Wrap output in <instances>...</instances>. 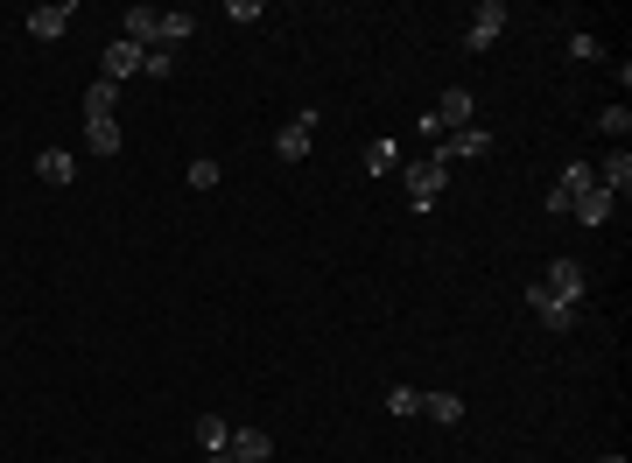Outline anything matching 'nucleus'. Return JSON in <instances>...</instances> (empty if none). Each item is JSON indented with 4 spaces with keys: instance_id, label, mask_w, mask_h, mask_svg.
Masks as SVG:
<instances>
[{
    "instance_id": "a878e982",
    "label": "nucleus",
    "mask_w": 632,
    "mask_h": 463,
    "mask_svg": "<svg viewBox=\"0 0 632 463\" xmlns=\"http://www.w3.org/2000/svg\"><path fill=\"white\" fill-rule=\"evenodd\" d=\"M387 407H394V414H422V393H415V386H394Z\"/></svg>"
},
{
    "instance_id": "f257e3e1",
    "label": "nucleus",
    "mask_w": 632,
    "mask_h": 463,
    "mask_svg": "<svg viewBox=\"0 0 632 463\" xmlns=\"http://www.w3.org/2000/svg\"><path fill=\"white\" fill-rule=\"evenodd\" d=\"M401 183H408V204H415V211H436V197H443V183H450V162L429 148L422 162H401Z\"/></svg>"
},
{
    "instance_id": "6e6552de",
    "label": "nucleus",
    "mask_w": 632,
    "mask_h": 463,
    "mask_svg": "<svg viewBox=\"0 0 632 463\" xmlns=\"http://www.w3.org/2000/svg\"><path fill=\"white\" fill-rule=\"evenodd\" d=\"M71 15H78L71 0H57V8H29V36H36V43H57V36L71 29Z\"/></svg>"
},
{
    "instance_id": "4468645a",
    "label": "nucleus",
    "mask_w": 632,
    "mask_h": 463,
    "mask_svg": "<svg viewBox=\"0 0 632 463\" xmlns=\"http://www.w3.org/2000/svg\"><path fill=\"white\" fill-rule=\"evenodd\" d=\"M394 169H401V141H394V134L366 141V176H394Z\"/></svg>"
},
{
    "instance_id": "f8f14e48",
    "label": "nucleus",
    "mask_w": 632,
    "mask_h": 463,
    "mask_svg": "<svg viewBox=\"0 0 632 463\" xmlns=\"http://www.w3.org/2000/svg\"><path fill=\"white\" fill-rule=\"evenodd\" d=\"M36 176H43V183H57V190H64V183H71V176H78V155H71V148H43V155H36Z\"/></svg>"
},
{
    "instance_id": "f3484780",
    "label": "nucleus",
    "mask_w": 632,
    "mask_h": 463,
    "mask_svg": "<svg viewBox=\"0 0 632 463\" xmlns=\"http://www.w3.org/2000/svg\"><path fill=\"white\" fill-rule=\"evenodd\" d=\"M113 106H120V85L92 78V85H85V120H113Z\"/></svg>"
},
{
    "instance_id": "4be33fe9",
    "label": "nucleus",
    "mask_w": 632,
    "mask_h": 463,
    "mask_svg": "<svg viewBox=\"0 0 632 463\" xmlns=\"http://www.w3.org/2000/svg\"><path fill=\"white\" fill-rule=\"evenodd\" d=\"M183 36H197V15L169 8V15H162V50H169V43H183Z\"/></svg>"
},
{
    "instance_id": "cd10ccee",
    "label": "nucleus",
    "mask_w": 632,
    "mask_h": 463,
    "mask_svg": "<svg viewBox=\"0 0 632 463\" xmlns=\"http://www.w3.org/2000/svg\"><path fill=\"white\" fill-rule=\"evenodd\" d=\"M211 463H232V449H211Z\"/></svg>"
},
{
    "instance_id": "5701e85b",
    "label": "nucleus",
    "mask_w": 632,
    "mask_h": 463,
    "mask_svg": "<svg viewBox=\"0 0 632 463\" xmlns=\"http://www.w3.org/2000/svg\"><path fill=\"white\" fill-rule=\"evenodd\" d=\"M569 57H576V64H604V43H597L590 29H576V36H569Z\"/></svg>"
},
{
    "instance_id": "20e7f679",
    "label": "nucleus",
    "mask_w": 632,
    "mask_h": 463,
    "mask_svg": "<svg viewBox=\"0 0 632 463\" xmlns=\"http://www.w3.org/2000/svg\"><path fill=\"white\" fill-rule=\"evenodd\" d=\"M120 36H127L134 50H162V8H127Z\"/></svg>"
},
{
    "instance_id": "6ab92c4d",
    "label": "nucleus",
    "mask_w": 632,
    "mask_h": 463,
    "mask_svg": "<svg viewBox=\"0 0 632 463\" xmlns=\"http://www.w3.org/2000/svg\"><path fill=\"white\" fill-rule=\"evenodd\" d=\"M85 148L92 155H120V120H85Z\"/></svg>"
},
{
    "instance_id": "2eb2a0df",
    "label": "nucleus",
    "mask_w": 632,
    "mask_h": 463,
    "mask_svg": "<svg viewBox=\"0 0 632 463\" xmlns=\"http://www.w3.org/2000/svg\"><path fill=\"white\" fill-rule=\"evenodd\" d=\"M597 190H611V197H625V190H632V155H625V148H611V162L597 169Z\"/></svg>"
},
{
    "instance_id": "ddd939ff",
    "label": "nucleus",
    "mask_w": 632,
    "mask_h": 463,
    "mask_svg": "<svg viewBox=\"0 0 632 463\" xmlns=\"http://www.w3.org/2000/svg\"><path fill=\"white\" fill-rule=\"evenodd\" d=\"M541 288H548V295H562V302H569V309H576V295H583V267H576V260H555V267H548V281H541Z\"/></svg>"
},
{
    "instance_id": "412c9836",
    "label": "nucleus",
    "mask_w": 632,
    "mask_h": 463,
    "mask_svg": "<svg viewBox=\"0 0 632 463\" xmlns=\"http://www.w3.org/2000/svg\"><path fill=\"white\" fill-rule=\"evenodd\" d=\"M597 134H611V141L625 148V134H632V106H625V99H618V106H604V113H597Z\"/></svg>"
},
{
    "instance_id": "b1692460",
    "label": "nucleus",
    "mask_w": 632,
    "mask_h": 463,
    "mask_svg": "<svg viewBox=\"0 0 632 463\" xmlns=\"http://www.w3.org/2000/svg\"><path fill=\"white\" fill-rule=\"evenodd\" d=\"M183 183H190V190H218V162H211V155H197V162L183 169Z\"/></svg>"
},
{
    "instance_id": "1a4fd4ad",
    "label": "nucleus",
    "mask_w": 632,
    "mask_h": 463,
    "mask_svg": "<svg viewBox=\"0 0 632 463\" xmlns=\"http://www.w3.org/2000/svg\"><path fill=\"white\" fill-rule=\"evenodd\" d=\"M225 449H232V463H267V456H274V435H267V428H232Z\"/></svg>"
},
{
    "instance_id": "a211bd4d",
    "label": "nucleus",
    "mask_w": 632,
    "mask_h": 463,
    "mask_svg": "<svg viewBox=\"0 0 632 463\" xmlns=\"http://www.w3.org/2000/svg\"><path fill=\"white\" fill-rule=\"evenodd\" d=\"M190 435H197V449H204V456L232 442V428H225V414H197V421H190Z\"/></svg>"
},
{
    "instance_id": "bb28decb",
    "label": "nucleus",
    "mask_w": 632,
    "mask_h": 463,
    "mask_svg": "<svg viewBox=\"0 0 632 463\" xmlns=\"http://www.w3.org/2000/svg\"><path fill=\"white\" fill-rule=\"evenodd\" d=\"M141 71H148V78H169V71H176V57H169V50H148V57H141Z\"/></svg>"
},
{
    "instance_id": "9b49d317",
    "label": "nucleus",
    "mask_w": 632,
    "mask_h": 463,
    "mask_svg": "<svg viewBox=\"0 0 632 463\" xmlns=\"http://www.w3.org/2000/svg\"><path fill=\"white\" fill-rule=\"evenodd\" d=\"M471 113H478V99H471L464 85H450V92H443V106H436V120H443V134H450V127H471Z\"/></svg>"
},
{
    "instance_id": "39448f33",
    "label": "nucleus",
    "mask_w": 632,
    "mask_h": 463,
    "mask_svg": "<svg viewBox=\"0 0 632 463\" xmlns=\"http://www.w3.org/2000/svg\"><path fill=\"white\" fill-rule=\"evenodd\" d=\"M485 148H492V134H485V127H457V134H443V141H436V155H443V162H471V155H485Z\"/></svg>"
},
{
    "instance_id": "7ed1b4c3",
    "label": "nucleus",
    "mask_w": 632,
    "mask_h": 463,
    "mask_svg": "<svg viewBox=\"0 0 632 463\" xmlns=\"http://www.w3.org/2000/svg\"><path fill=\"white\" fill-rule=\"evenodd\" d=\"M309 134H316V106H302V113L274 134V155H281V162H302V155H309Z\"/></svg>"
},
{
    "instance_id": "393cba45",
    "label": "nucleus",
    "mask_w": 632,
    "mask_h": 463,
    "mask_svg": "<svg viewBox=\"0 0 632 463\" xmlns=\"http://www.w3.org/2000/svg\"><path fill=\"white\" fill-rule=\"evenodd\" d=\"M260 15H267L260 0H225V22H239V29H246V22H260Z\"/></svg>"
},
{
    "instance_id": "423d86ee",
    "label": "nucleus",
    "mask_w": 632,
    "mask_h": 463,
    "mask_svg": "<svg viewBox=\"0 0 632 463\" xmlns=\"http://www.w3.org/2000/svg\"><path fill=\"white\" fill-rule=\"evenodd\" d=\"M590 183H597V169H583V162H569V169H562V183L548 190V211L562 218V211H569V204H576V197H583Z\"/></svg>"
},
{
    "instance_id": "0eeeda50",
    "label": "nucleus",
    "mask_w": 632,
    "mask_h": 463,
    "mask_svg": "<svg viewBox=\"0 0 632 463\" xmlns=\"http://www.w3.org/2000/svg\"><path fill=\"white\" fill-rule=\"evenodd\" d=\"M527 309H534V316H541V323H548V330H576V309H569V302H562V295H548V288H541V281H534V288H527Z\"/></svg>"
},
{
    "instance_id": "dca6fc26",
    "label": "nucleus",
    "mask_w": 632,
    "mask_h": 463,
    "mask_svg": "<svg viewBox=\"0 0 632 463\" xmlns=\"http://www.w3.org/2000/svg\"><path fill=\"white\" fill-rule=\"evenodd\" d=\"M611 204H618V197H611V190H597V183H590V190H583V197H576V204H569V218H583V225H604V218H611Z\"/></svg>"
},
{
    "instance_id": "aec40b11",
    "label": "nucleus",
    "mask_w": 632,
    "mask_h": 463,
    "mask_svg": "<svg viewBox=\"0 0 632 463\" xmlns=\"http://www.w3.org/2000/svg\"><path fill=\"white\" fill-rule=\"evenodd\" d=\"M422 414L443 421V428H457V421H464V400H457V393H422Z\"/></svg>"
},
{
    "instance_id": "9d476101",
    "label": "nucleus",
    "mask_w": 632,
    "mask_h": 463,
    "mask_svg": "<svg viewBox=\"0 0 632 463\" xmlns=\"http://www.w3.org/2000/svg\"><path fill=\"white\" fill-rule=\"evenodd\" d=\"M141 57H148V50H134L127 36H120V43H106V85H120V78H134V71H141Z\"/></svg>"
},
{
    "instance_id": "c85d7f7f",
    "label": "nucleus",
    "mask_w": 632,
    "mask_h": 463,
    "mask_svg": "<svg viewBox=\"0 0 632 463\" xmlns=\"http://www.w3.org/2000/svg\"><path fill=\"white\" fill-rule=\"evenodd\" d=\"M597 463H625V456H597Z\"/></svg>"
},
{
    "instance_id": "f03ea898",
    "label": "nucleus",
    "mask_w": 632,
    "mask_h": 463,
    "mask_svg": "<svg viewBox=\"0 0 632 463\" xmlns=\"http://www.w3.org/2000/svg\"><path fill=\"white\" fill-rule=\"evenodd\" d=\"M499 29H506V8H499V0H478V8H471V29H464V50L485 57V50L499 43Z\"/></svg>"
}]
</instances>
